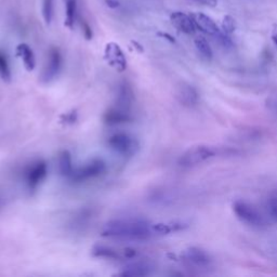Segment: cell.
I'll return each mask as SVG.
<instances>
[{
    "label": "cell",
    "instance_id": "cell-19",
    "mask_svg": "<svg viewBox=\"0 0 277 277\" xmlns=\"http://www.w3.org/2000/svg\"><path fill=\"white\" fill-rule=\"evenodd\" d=\"M42 16L47 24H50L53 16V0H42Z\"/></svg>",
    "mask_w": 277,
    "mask_h": 277
},
{
    "label": "cell",
    "instance_id": "cell-3",
    "mask_svg": "<svg viewBox=\"0 0 277 277\" xmlns=\"http://www.w3.org/2000/svg\"><path fill=\"white\" fill-rule=\"evenodd\" d=\"M234 212L237 215L239 220L252 227H262L265 224V220L257 208L252 205L246 203V201L238 200L233 206Z\"/></svg>",
    "mask_w": 277,
    "mask_h": 277
},
{
    "label": "cell",
    "instance_id": "cell-27",
    "mask_svg": "<svg viewBox=\"0 0 277 277\" xmlns=\"http://www.w3.org/2000/svg\"><path fill=\"white\" fill-rule=\"evenodd\" d=\"M106 3L110 8H117L119 6V3L117 0H106Z\"/></svg>",
    "mask_w": 277,
    "mask_h": 277
},
{
    "label": "cell",
    "instance_id": "cell-25",
    "mask_svg": "<svg viewBox=\"0 0 277 277\" xmlns=\"http://www.w3.org/2000/svg\"><path fill=\"white\" fill-rule=\"evenodd\" d=\"M198 1L211 8H214L218 6V0H198Z\"/></svg>",
    "mask_w": 277,
    "mask_h": 277
},
{
    "label": "cell",
    "instance_id": "cell-8",
    "mask_svg": "<svg viewBox=\"0 0 277 277\" xmlns=\"http://www.w3.org/2000/svg\"><path fill=\"white\" fill-rule=\"evenodd\" d=\"M176 97L182 105L187 107L195 106L199 100L198 92L196 91V89L187 83H182L181 86L178 87Z\"/></svg>",
    "mask_w": 277,
    "mask_h": 277
},
{
    "label": "cell",
    "instance_id": "cell-5",
    "mask_svg": "<svg viewBox=\"0 0 277 277\" xmlns=\"http://www.w3.org/2000/svg\"><path fill=\"white\" fill-rule=\"evenodd\" d=\"M105 169L106 166L104 162L101 161V159H93L90 163H88L87 165L77 169V170H74L70 178L77 182L86 181L102 175L105 171Z\"/></svg>",
    "mask_w": 277,
    "mask_h": 277
},
{
    "label": "cell",
    "instance_id": "cell-26",
    "mask_svg": "<svg viewBox=\"0 0 277 277\" xmlns=\"http://www.w3.org/2000/svg\"><path fill=\"white\" fill-rule=\"evenodd\" d=\"M271 38L273 40L274 44L277 46V24H275L272 28V33H271Z\"/></svg>",
    "mask_w": 277,
    "mask_h": 277
},
{
    "label": "cell",
    "instance_id": "cell-21",
    "mask_svg": "<svg viewBox=\"0 0 277 277\" xmlns=\"http://www.w3.org/2000/svg\"><path fill=\"white\" fill-rule=\"evenodd\" d=\"M235 20L231 16H225L222 20V32L227 35H231L235 31Z\"/></svg>",
    "mask_w": 277,
    "mask_h": 277
},
{
    "label": "cell",
    "instance_id": "cell-23",
    "mask_svg": "<svg viewBox=\"0 0 277 277\" xmlns=\"http://www.w3.org/2000/svg\"><path fill=\"white\" fill-rule=\"evenodd\" d=\"M0 75H1L3 78L10 77V69H9L7 59L2 53H0Z\"/></svg>",
    "mask_w": 277,
    "mask_h": 277
},
{
    "label": "cell",
    "instance_id": "cell-12",
    "mask_svg": "<svg viewBox=\"0 0 277 277\" xmlns=\"http://www.w3.org/2000/svg\"><path fill=\"white\" fill-rule=\"evenodd\" d=\"M46 176H47L46 163L39 162L35 163V165L27 171L26 180L28 186H30L31 189H35V187L45 179Z\"/></svg>",
    "mask_w": 277,
    "mask_h": 277
},
{
    "label": "cell",
    "instance_id": "cell-16",
    "mask_svg": "<svg viewBox=\"0 0 277 277\" xmlns=\"http://www.w3.org/2000/svg\"><path fill=\"white\" fill-rule=\"evenodd\" d=\"M65 2V26L74 27L77 16V1L76 0H64Z\"/></svg>",
    "mask_w": 277,
    "mask_h": 277
},
{
    "label": "cell",
    "instance_id": "cell-13",
    "mask_svg": "<svg viewBox=\"0 0 277 277\" xmlns=\"http://www.w3.org/2000/svg\"><path fill=\"white\" fill-rule=\"evenodd\" d=\"M185 260L197 267H205L210 263V258L207 252L199 249V248H190L184 253Z\"/></svg>",
    "mask_w": 277,
    "mask_h": 277
},
{
    "label": "cell",
    "instance_id": "cell-14",
    "mask_svg": "<svg viewBox=\"0 0 277 277\" xmlns=\"http://www.w3.org/2000/svg\"><path fill=\"white\" fill-rule=\"evenodd\" d=\"M105 120L109 124H121L127 123V121L131 120V116L129 111H126L123 109H113L106 113Z\"/></svg>",
    "mask_w": 277,
    "mask_h": 277
},
{
    "label": "cell",
    "instance_id": "cell-11",
    "mask_svg": "<svg viewBox=\"0 0 277 277\" xmlns=\"http://www.w3.org/2000/svg\"><path fill=\"white\" fill-rule=\"evenodd\" d=\"M153 265L147 261H137L133 263L127 265L124 271L121 272V276L127 277H139V276H147L152 273Z\"/></svg>",
    "mask_w": 277,
    "mask_h": 277
},
{
    "label": "cell",
    "instance_id": "cell-1",
    "mask_svg": "<svg viewBox=\"0 0 277 277\" xmlns=\"http://www.w3.org/2000/svg\"><path fill=\"white\" fill-rule=\"evenodd\" d=\"M153 235V224L140 219L113 220L102 229V236L120 241H147Z\"/></svg>",
    "mask_w": 277,
    "mask_h": 277
},
{
    "label": "cell",
    "instance_id": "cell-17",
    "mask_svg": "<svg viewBox=\"0 0 277 277\" xmlns=\"http://www.w3.org/2000/svg\"><path fill=\"white\" fill-rule=\"evenodd\" d=\"M59 171L64 177H70L73 175L72 157L67 151H64L59 156Z\"/></svg>",
    "mask_w": 277,
    "mask_h": 277
},
{
    "label": "cell",
    "instance_id": "cell-10",
    "mask_svg": "<svg viewBox=\"0 0 277 277\" xmlns=\"http://www.w3.org/2000/svg\"><path fill=\"white\" fill-rule=\"evenodd\" d=\"M61 65H62V56H61L60 51L55 48L51 49L49 52L48 62H47L44 75H42L46 81H50L51 79H53L59 74Z\"/></svg>",
    "mask_w": 277,
    "mask_h": 277
},
{
    "label": "cell",
    "instance_id": "cell-7",
    "mask_svg": "<svg viewBox=\"0 0 277 277\" xmlns=\"http://www.w3.org/2000/svg\"><path fill=\"white\" fill-rule=\"evenodd\" d=\"M190 16L192 17V20H193L196 28H198L199 31L205 33V34H208L211 36H218L220 33H221V31L219 30L217 23H215L210 16H206L205 13L194 12L191 13Z\"/></svg>",
    "mask_w": 277,
    "mask_h": 277
},
{
    "label": "cell",
    "instance_id": "cell-22",
    "mask_svg": "<svg viewBox=\"0 0 277 277\" xmlns=\"http://www.w3.org/2000/svg\"><path fill=\"white\" fill-rule=\"evenodd\" d=\"M267 209L272 217L277 220V191L273 192L267 199Z\"/></svg>",
    "mask_w": 277,
    "mask_h": 277
},
{
    "label": "cell",
    "instance_id": "cell-15",
    "mask_svg": "<svg viewBox=\"0 0 277 277\" xmlns=\"http://www.w3.org/2000/svg\"><path fill=\"white\" fill-rule=\"evenodd\" d=\"M16 53L22 59L23 63H24L25 67L27 69H30V70L34 69L35 64H36L35 55H34V52H33V50L30 48V47H28L26 44L18 45L17 48H16Z\"/></svg>",
    "mask_w": 277,
    "mask_h": 277
},
{
    "label": "cell",
    "instance_id": "cell-20",
    "mask_svg": "<svg viewBox=\"0 0 277 277\" xmlns=\"http://www.w3.org/2000/svg\"><path fill=\"white\" fill-rule=\"evenodd\" d=\"M93 253H95V256L97 257L106 258V259H117V258H118V253L116 251L111 249V248L103 246H98L95 248V249H93Z\"/></svg>",
    "mask_w": 277,
    "mask_h": 277
},
{
    "label": "cell",
    "instance_id": "cell-24",
    "mask_svg": "<svg viewBox=\"0 0 277 277\" xmlns=\"http://www.w3.org/2000/svg\"><path fill=\"white\" fill-rule=\"evenodd\" d=\"M81 26H82V31H83V34L86 36L87 39H91L92 38V31H91V27L89 26L88 23L86 22H82L81 23Z\"/></svg>",
    "mask_w": 277,
    "mask_h": 277
},
{
    "label": "cell",
    "instance_id": "cell-18",
    "mask_svg": "<svg viewBox=\"0 0 277 277\" xmlns=\"http://www.w3.org/2000/svg\"><path fill=\"white\" fill-rule=\"evenodd\" d=\"M194 42L197 50H198V52L203 55L205 59L210 60L212 58V50H211V47L208 44V41L206 40L205 37L197 36Z\"/></svg>",
    "mask_w": 277,
    "mask_h": 277
},
{
    "label": "cell",
    "instance_id": "cell-6",
    "mask_svg": "<svg viewBox=\"0 0 277 277\" xmlns=\"http://www.w3.org/2000/svg\"><path fill=\"white\" fill-rule=\"evenodd\" d=\"M105 59L113 66L118 70H124L127 66L126 56L120 47L115 42H110L105 47Z\"/></svg>",
    "mask_w": 277,
    "mask_h": 277
},
{
    "label": "cell",
    "instance_id": "cell-4",
    "mask_svg": "<svg viewBox=\"0 0 277 277\" xmlns=\"http://www.w3.org/2000/svg\"><path fill=\"white\" fill-rule=\"evenodd\" d=\"M109 147L124 156H129L135 153V149L138 148V143L133 138L126 133H116L109 139Z\"/></svg>",
    "mask_w": 277,
    "mask_h": 277
},
{
    "label": "cell",
    "instance_id": "cell-2",
    "mask_svg": "<svg viewBox=\"0 0 277 277\" xmlns=\"http://www.w3.org/2000/svg\"><path fill=\"white\" fill-rule=\"evenodd\" d=\"M214 155L215 151L213 147H208V145H196V147L189 148L181 155L179 158V165L184 168L195 167L208 161Z\"/></svg>",
    "mask_w": 277,
    "mask_h": 277
},
{
    "label": "cell",
    "instance_id": "cell-9",
    "mask_svg": "<svg viewBox=\"0 0 277 277\" xmlns=\"http://www.w3.org/2000/svg\"><path fill=\"white\" fill-rule=\"evenodd\" d=\"M170 21L172 25L175 26L178 31L184 33L186 35L194 34L196 31V26L192 20L191 16L180 11L173 12L170 16Z\"/></svg>",
    "mask_w": 277,
    "mask_h": 277
}]
</instances>
